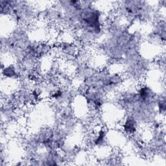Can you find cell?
<instances>
[{"mask_svg": "<svg viewBox=\"0 0 166 166\" xmlns=\"http://www.w3.org/2000/svg\"><path fill=\"white\" fill-rule=\"evenodd\" d=\"M158 110L159 114L161 115H165V97L163 99L158 100Z\"/></svg>", "mask_w": 166, "mask_h": 166, "instance_id": "cell-1", "label": "cell"}]
</instances>
